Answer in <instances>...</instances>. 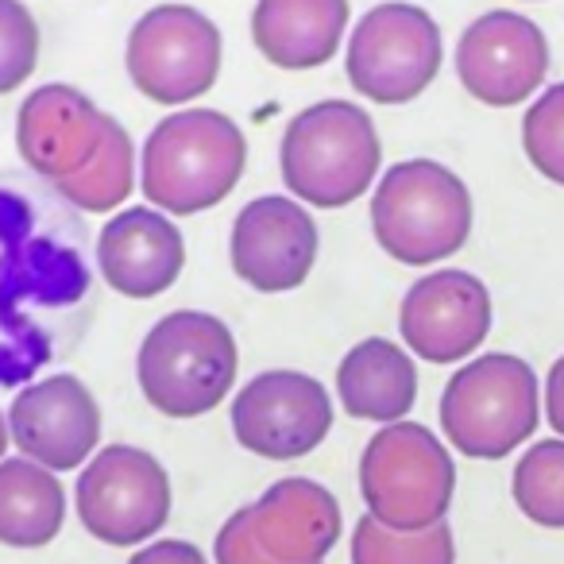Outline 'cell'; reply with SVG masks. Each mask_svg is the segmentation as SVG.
I'll use <instances>...</instances> for the list:
<instances>
[{
    "label": "cell",
    "mask_w": 564,
    "mask_h": 564,
    "mask_svg": "<svg viewBox=\"0 0 564 564\" xmlns=\"http://www.w3.org/2000/svg\"><path fill=\"white\" fill-rule=\"evenodd\" d=\"M243 163L248 143L232 117L217 109H186L151 128L140 182L159 213L194 217L232 194Z\"/></svg>",
    "instance_id": "obj_1"
},
{
    "label": "cell",
    "mask_w": 564,
    "mask_h": 564,
    "mask_svg": "<svg viewBox=\"0 0 564 564\" xmlns=\"http://www.w3.org/2000/svg\"><path fill=\"white\" fill-rule=\"evenodd\" d=\"M236 340L220 317L174 310L159 317L135 356L140 391L166 417H202L225 402L236 383Z\"/></svg>",
    "instance_id": "obj_2"
},
{
    "label": "cell",
    "mask_w": 564,
    "mask_h": 564,
    "mask_svg": "<svg viewBox=\"0 0 564 564\" xmlns=\"http://www.w3.org/2000/svg\"><path fill=\"white\" fill-rule=\"evenodd\" d=\"M379 135L352 101H317L286 124L279 148L282 182L314 209H340L371 189L379 174Z\"/></svg>",
    "instance_id": "obj_3"
},
{
    "label": "cell",
    "mask_w": 564,
    "mask_h": 564,
    "mask_svg": "<svg viewBox=\"0 0 564 564\" xmlns=\"http://www.w3.org/2000/svg\"><path fill=\"white\" fill-rule=\"evenodd\" d=\"M371 232L387 256L406 267L456 256L471 236L468 186L433 159L394 163L376 186Z\"/></svg>",
    "instance_id": "obj_4"
},
{
    "label": "cell",
    "mask_w": 564,
    "mask_h": 564,
    "mask_svg": "<svg viewBox=\"0 0 564 564\" xmlns=\"http://www.w3.org/2000/svg\"><path fill=\"white\" fill-rule=\"evenodd\" d=\"M538 376L522 356L487 352L464 364L441 394V433L471 460H502L538 433Z\"/></svg>",
    "instance_id": "obj_5"
},
{
    "label": "cell",
    "mask_w": 564,
    "mask_h": 564,
    "mask_svg": "<svg viewBox=\"0 0 564 564\" xmlns=\"http://www.w3.org/2000/svg\"><path fill=\"white\" fill-rule=\"evenodd\" d=\"M456 491L448 448L417 422L383 425L360 456V495L368 514L394 533H422L445 522Z\"/></svg>",
    "instance_id": "obj_6"
},
{
    "label": "cell",
    "mask_w": 564,
    "mask_h": 564,
    "mask_svg": "<svg viewBox=\"0 0 564 564\" xmlns=\"http://www.w3.org/2000/svg\"><path fill=\"white\" fill-rule=\"evenodd\" d=\"M441 28L417 4L387 0L364 12L348 40V82L376 105H406L441 70Z\"/></svg>",
    "instance_id": "obj_7"
},
{
    "label": "cell",
    "mask_w": 564,
    "mask_h": 564,
    "mask_svg": "<svg viewBox=\"0 0 564 564\" xmlns=\"http://www.w3.org/2000/svg\"><path fill=\"white\" fill-rule=\"evenodd\" d=\"M74 507L97 541L140 545L171 518V476L148 448L105 445L82 468Z\"/></svg>",
    "instance_id": "obj_8"
},
{
    "label": "cell",
    "mask_w": 564,
    "mask_h": 564,
    "mask_svg": "<svg viewBox=\"0 0 564 564\" xmlns=\"http://www.w3.org/2000/svg\"><path fill=\"white\" fill-rule=\"evenodd\" d=\"M124 66L132 86L159 105H186L209 94L220 74V32L189 4H159L135 20Z\"/></svg>",
    "instance_id": "obj_9"
},
{
    "label": "cell",
    "mask_w": 564,
    "mask_h": 564,
    "mask_svg": "<svg viewBox=\"0 0 564 564\" xmlns=\"http://www.w3.org/2000/svg\"><path fill=\"white\" fill-rule=\"evenodd\" d=\"M333 430V399L306 371H263L232 399V433L263 460L310 456Z\"/></svg>",
    "instance_id": "obj_10"
},
{
    "label": "cell",
    "mask_w": 564,
    "mask_h": 564,
    "mask_svg": "<svg viewBox=\"0 0 564 564\" xmlns=\"http://www.w3.org/2000/svg\"><path fill=\"white\" fill-rule=\"evenodd\" d=\"M9 437L47 471L86 468L101 441V406L78 376L35 379L12 399Z\"/></svg>",
    "instance_id": "obj_11"
},
{
    "label": "cell",
    "mask_w": 564,
    "mask_h": 564,
    "mask_svg": "<svg viewBox=\"0 0 564 564\" xmlns=\"http://www.w3.org/2000/svg\"><path fill=\"white\" fill-rule=\"evenodd\" d=\"M228 256L251 291H299L317 263V225L291 197H256L236 213Z\"/></svg>",
    "instance_id": "obj_12"
},
{
    "label": "cell",
    "mask_w": 564,
    "mask_h": 564,
    "mask_svg": "<svg viewBox=\"0 0 564 564\" xmlns=\"http://www.w3.org/2000/svg\"><path fill=\"white\" fill-rule=\"evenodd\" d=\"M549 43L533 20L518 12H484L456 43V74L476 101L510 109L545 82Z\"/></svg>",
    "instance_id": "obj_13"
},
{
    "label": "cell",
    "mask_w": 564,
    "mask_h": 564,
    "mask_svg": "<svg viewBox=\"0 0 564 564\" xmlns=\"http://www.w3.org/2000/svg\"><path fill=\"white\" fill-rule=\"evenodd\" d=\"M399 333L422 360L456 364L476 352L491 333V294L468 271L422 274L402 299Z\"/></svg>",
    "instance_id": "obj_14"
},
{
    "label": "cell",
    "mask_w": 564,
    "mask_h": 564,
    "mask_svg": "<svg viewBox=\"0 0 564 564\" xmlns=\"http://www.w3.org/2000/svg\"><path fill=\"white\" fill-rule=\"evenodd\" d=\"M112 117L101 112L82 89L51 82L24 97L17 117V148L35 174L63 186L78 178L97 155Z\"/></svg>",
    "instance_id": "obj_15"
},
{
    "label": "cell",
    "mask_w": 564,
    "mask_h": 564,
    "mask_svg": "<svg viewBox=\"0 0 564 564\" xmlns=\"http://www.w3.org/2000/svg\"><path fill=\"white\" fill-rule=\"evenodd\" d=\"M243 514L256 545L279 564H325L340 541V502L306 476L271 484Z\"/></svg>",
    "instance_id": "obj_16"
},
{
    "label": "cell",
    "mask_w": 564,
    "mask_h": 564,
    "mask_svg": "<svg viewBox=\"0 0 564 564\" xmlns=\"http://www.w3.org/2000/svg\"><path fill=\"white\" fill-rule=\"evenodd\" d=\"M101 279L124 299H155L171 291L186 267V243L159 209H124L97 236Z\"/></svg>",
    "instance_id": "obj_17"
},
{
    "label": "cell",
    "mask_w": 564,
    "mask_h": 564,
    "mask_svg": "<svg viewBox=\"0 0 564 564\" xmlns=\"http://www.w3.org/2000/svg\"><path fill=\"white\" fill-rule=\"evenodd\" d=\"M348 24V0H259L251 40L282 70H314L337 55Z\"/></svg>",
    "instance_id": "obj_18"
},
{
    "label": "cell",
    "mask_w": 564,
    "mask_h": 564,
    "mask_svg": "<svg viewBox=\"0 0 564 564\" xmlns=\"http://www.w3.org/2000/svg\"><path fill=\"white\" fill-rule=\"evenodd\" d=\"M337 394L345 414L360 417V422L394 425L417 402V368L406 348H399L394 340H360L340 360Z\"/></svg>",
    "instance_id": "obj_19"
},
{
    "label": "cell",
    "mask_w": 564,
    "mask_h": 564,
    "mask_svg": "<svg viewBox=\"0 0 564 564\" xmlns=\"http://www.w3.org/2000/svg\"><path fill=\"white\" fill-rule=\"evenodd\" d=\"M66 491L55 471L28 456L0 460V545L43 549L63 533Z\"/></svg>",
    "instance_id": "obj_20"
},
{
    "label": "cell",
    "mask_w": 564,
    "mask_h": 564,
    "mask_svg": "<svg viewBox=\"0 0 564 564\" xmlns=\"http://www.w3.org/2000/svg\"><path fill=\"white\" fill-rule=\"evenodd\" d=\"M135 186V151H132V140H128L124 128L112 120L109 132H105L101 148L97 155L89 159V166L78 174V178L63 182L55 186L74 209L82 213H109L117 205L128 202Z\"/></svg>",
    "instance_id": "obj_21"
},
{
    "label": "cell",
    "mask_w": 564,
    "mask_h": 564,
    "mask_svg": "<svg viewBox=\"0 0 564 564\" xmlns=\"http://www.w3.org/2000/svg\"><path fill=\"white\" fill-rule=\"evenodd\" d=\"M518 510L533 525L564 530V441H538L522 453L510 479Z\"/></svg>",
    "instance_id": "obj_22"
},
{
    "label": "cell",
    "mask_w": 564,
    "mask_h": 564,
    "mask_svg": "<svg viewBox=\"0 0 564 564\" xmlns=\"http://www.w3.org/2000/svg\"><path fill=\"white\" fill-rule=\"evenodd\" d=\"M453 525L437 522L422 533H394L364 514L352 530V564H453Z\"/></svg>",
    "instance_id": "obj_23"
},
{
    "label": "cell",
    "mask_w": 564,
    "mask_h": 564,
    "mask_svg": "<svg viewBox=\"0 0 564 564\" xmlns=\"http://www.w3.org/2000/svg\"><path fill=\"white\" fill-rule=\"evenodd\" d=\"M522 148L549 182L564 186V82L549 86L522 117Z\"/></svg>",
    "instance_id": "obj_24"
},
{
    "label": "cell",
    "mask_w": 564,
    "mask_h": 564,
    "mask_svg": "<svg viewBox=\"0 0 564 564\" xmlns=\"http://www.w3.org/2000/svg\"><path fill=\"white\" fill-rule=\"evenodd\" d=\"M40 63V24L28 4L0 0V94H12L35 74Z\"/></svg>",
    "instance_id": "obj_25"
},
{
    "label": "cell",
    "mask_w": 564,
    "mask_h": 564,
    "mask_svg": "<svg viewBox=\"0 0 564 564\" xmlns=\"http://www.w3.org/2000/svg\"><path fill=\"white\" fill-rule=\"evenodd\" d=\"M213 556H217V564H279L256 545V533H251L243 507L228 514V522L220 525L217 541H213Z\"/></svg>",
    "instance_id": "obj_26"
},
{
    "label": "cell",
    "mask_w": 564,
    "mask_h": 564,
    "mask_svg": "<svg viewBox=\"0 0 564 564\" xmlns=\"http://www.w3.org/2000/svg\"><path fill=\"white\" fill-rule=\"evenodd\" d=\"M128 564H209L205 553L189 541H178V538H163V541H151L148 549L132 556Z\"/></svg>",
    "instance_id": "obj_27"
},
{
    "label": "cell",
    "mask_w": 564,
    "mask_h": 564,
    "mask_svg": "<svg viewBox=\"0 0 564 564\" xmlns=\"http://www.w3.org/2000/svg\"><path fill=\"white\" fill-rule=\"evenodd\" d=\"M545 417L556 430V437L564 441V356L549 368L545 379Z\"/></svg>",
    "instance_id": "obj_28"
},
{
    "label": "cell",
    "mask_w": 564,
    "mask_h": 564,
    "mask_svg": "<svg viewBox=\"0 0 564 564\" xmlns=\"http://www.w3.org/2000/svg\"><path fill=\"white\" fill-rule=\"evenodd\" d=\"M12 445V437H9V422H4V414H0V460H4V448Z\"/></svg>",
    "instance_id": "obj_29"
}]
</instances>
